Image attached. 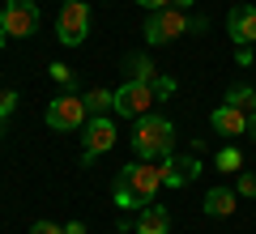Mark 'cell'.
Segmentation results:
<instances>
[{"mask_svg":"<svg viewBox=\"0 0 256 234\" xmlns=\"http://www.w3.org/2000/svg\"><path fill=\"white\" fill-rule=\"evenodd\" d=\"M158 188H162V166L128 162L116 175V205L120 209H146V205H154Z\"/></svg>","mask_w":256,"mask_h":234,"instance_id":"obj_1","label":"cell"},{"mask_svg":"<svg viewBox=\"0 0 256 234\" xmlns=\"http://www.w3.org/2000/svg\"><path fill=\"white\" fill-rule=\"evenodd\" d=\"M132 153H137V162H154V158H171L175 149V124L166 115H141L132 136H128Z\"/></svg>","mask_w":256,"mask_h":234,"instance_id":"obj_2","label":"cell"},{"mask_svg":"<svg viewBox=\"0 0 256 234\" xmlns=\"http://www.w3.org/2000/svg\"><path fill=\"white\" fill-rule=\"evenodd\" d=\"M86 124H90V111L77 98V90H64V94H56L47 102V128H56V132H77Z\"/></svg>","mask_w":256,"mask_h":234,"instance_id":"obj_3","label":"cell"},{"mask_svg":"<svg viewBox=\"0 0 256 234\" xmlns=\"http://www.w3.org/2000/svg\"><path fill=\"white\" fill-rule=\"evenodd\" d=\"M141 30H146V43L150 47L175 43L180 34H188V13L175 9V4H171V9H158V13H150V17H146V26H141Z\"/></svg>","mask_w":256,"mask_h":234,"instance_id":"obj_4","label":"cell"},{"mask_svg":"<svg viewBox=\"0 0 256 234\" xmlns=\"http://www.w3.org/2000/svg\"><path fill=\"white\" fill-rule=\"evenodd\" d=\"M56 34H60L64 47L86 43V38H90V4H82V0H64L60 17H56Z\"/></svg>","mask_w":256,"mask_h":234,"instance_id":"obj_5","label":"cell"},{"mask_svg":"<svg viewBox=\"0 0 256 234\" xmlns=\"http://www.w3.org/2000/svg\"><path fill=\"white\" fill-rule=\"evenodd\" d=\"M154 85H146V81H124L116 90V102H111V111L116 115H124V119H141V115H150V107H154Z\"/></svg>","mask_w":256,"mask_h":234,"instance_id":"obj_6","label":"cell"},{"mask_svg":"<svg viewBox=\"0 0 256 234\" xmlns=\"http://www.w3.org/2000/svg\"><path fill=\"white\" fill-rule=\"evenodd\" d=\"M116 149V124L111 115H90V124L82 128V162L90 166L98 153H111Z\"/></svg>","mask_w":256,"mask_h":234,"instance_id":"obj_7","label":"cell"},{"mask_svg":"<svg viewBox=\"0 0 256 234\" xmlns=\"http://www.w3.org/2000/svg\"><path fill=\"white\" fill-rule=\"evenodd\" d=\"M0 30L9 38H30L38 30V4L34 0H9L0 13Z\"/></svg>","mask_w":256,"mask_h":234,"instance_id":"obj_8","label":"cell"},{"mask_svg":"<svg viewBox=\"0 0 256 234\" xmlns=\"http://www.w3.org/2000/svg\"><path fill=\"white\" fill-rule=\"evenodd\" d=\"M226 34L235 47H256V4H235L226 13Z\"/></svg>","mask_w":256,"mask_h":234,"instance_id":"obj_9","label":"cell"},{"mask_svg":"<svg viewBox=\"0 0 256 234\" xmlns=\"http://www.w3.org/2000/svg\"><path fill=\"white\" fill-rule=\"evenodd\" d=\"M201 175V162L196 158H162V188H188L192 179Z\"/></svg>","mask_w":256,"mask_h":234,"instance_id":"obj_10","label":"cell"},{"mask_svg":"<svg viewBox=\"0 0 256 234\" xmlns=\"http://www.w3.org/2000/svg\"><path fill=\"white\" fill-rule=\"evenodd\" d=\"M210 128H214L218 136H226V141H235V136H244V132H248V115L222 102V107H214V111H210Z\"/></svg>","mask_w":256,"mask_h":234,"instance_id":"obj_11","label":"cell"},{"mask_svg":"<svg viewBox=\"0 0 256 234\" xmlns=\"http://www.w3.org/2000/svg\"><path fill=\"white\" fill-rule=\"evenodd\" d=\"M235 205H239V192L235 188H214V192H205V217H230L235 213Z\"/></svg>","mask_w":256,"mask_h":234,"instance_id":"obj_12","label":"cell"},{"mask_svg":"<svg viewBox=\"0 0 256 234\" xmlns=\"http://www.w3.org/2000/svg\"><path fill=\"white\" fill-rule=\"evenodd\" d=\"M171 230V213L162 205H146L137 213V234H166Z\"/></svg>","mask_w":256,"mask_h":234,"instance_id":"obj_13","label":"cell"},{"mask_svg":"<svg viewBox=\"0 0 256 234\" xmlns=\"http://www.w3.org/2000/svg\"><path fill=\"white\" fill-rule=\"evenodd\" d=\"M128 81H146V85H154V77H158V68H154V60L150 55H128Z\"/></svg>","mask_w":256,"mask_h":234,"instance_id":"obj_14","label":"cell"},{"mask_svg":"<svg viewBox=\"0 0 256 234\" xmlns=\"http://www.w3.org/2000/svg\"><path fill=\"white\" fill-rule=\"evenodd\" d=\"M226 107L252 115V111H256V90H252V85H230V90H226Z\"/></svg>","mask_w":256,"mask_h":234,"instance_id":"obj_15","label":"cell"},{"mask_svg":"<svg viewBox=\"0 0 256 234\" xmlns=\"http://www.w3.org/2000/svg\"><path fill=\"white\" fill-rule=\"evenodd\" d=\"M82 102L90 115H107L111 102H116V90H90V94H82Z\"/></svg>","mask_w":256,"mask_h":234,"instance_id":"obj_16","label":"cell"},{"mask_svg":"<svg viewBox=\"0 0 256 234\" xmlns=\"http://www.w3.org/2000/svg\"><path fill=\"white\" fill-rule=\"evenodd\" d=\"M214 166H218V171H239V166H244V153H239L235 145H226V149L214 158Z\"/></svg>","mask_w":256,"mask_h":234,"instance_id":"obj_17","label":"cell"},{"mask_svg":"<svg viewBox=\"0 0 256 234\" xmlns=\"http://www.w3.org/2000/svg\"><path fill=\"white\" fill-rule=\"evenodd\" d=\"M171 94H175V77H162V72H158V77H154V98L166 102Z\"/></svg>","mask_w":256,"mask_h":234,"instance_id":"obj_18","label":"cell"},{"mask_svg":"<svg viewBox=\"0 0 256 234\" xmlns=\"http://www.w3.org/2000/svg\"><path fill=\"white\" fill-rule=\"evenodd\" d=\"M235 192L252 200V196H256V175H252V171H244V175H239V183H235Z\"/></svg>","mask_w":256,"mask_h":234,"instance_id":"obj_19","label":"cell"},{"mask_svg":"<svg viewBox=\"0 0 256 234\" xmlns=\"http://www.w3.org/2000/svg\"><path fill=\"white\" fill-rule=\"evenodd\" d=\"M13 111H18V94H13V90H9V94H0V119H9Z\"/></svg>","mask_w":256,"mask_h":234,"instance_id":"obj_20","label":"cell"},{"mask_svg":"<svg viewBox=\"0 0 256 234\" xmlns=\"http://www.w3.org/2000/svg\"><path fill=\"white\" fill-rule=\"evenodd\" d=\"M30 234H64V226H56V222H34V226H30Z\"/></svg>","mask_w":256,"mask_h":234,"instance_id":"obj_21","label":"cell"},{"mask_svg":"<svg viewBox=\"0 0 256 234\" xmlns=\"http://www.w3.org/2000/svg\"><path fill=\"white\" fill-rule=\"evenodd\" d=\"M52 77H56L60 85H73V72L64 68V64H52Z\"/></svg>","mask_w":256,"mask_h":234,"instance_id":"obj_22","label":"cell"},{"mask_svg":"<svg viewBox=\"0 0 256 234\" xmlns=\"http://www.w3.org/2000/svg\"><path fill=\"white\" fill-rule=\"evenodd\" d=\"M137 4H141V9H150V13H158V9H171L175 0H137Z\"/></svg>","mask_w":256,"mask_h":234,"instance_id":"obj_23","label":"cell"},{"mask_svg":"<svg viewBox=\"0 0 256 234\" xmlns=\"http://www.w3.org/2000/svg\"><path fill=\"white\" fill-rule=\"evenodd\" d=\"M235 60H239V64H256V47H239Z\"/></svg>","mask_w":256,"mask_h":234,"instance_id":"obj_24","label":"cell"},{"mask_svg":"<svg viewBox=\"0 0 256 234\" xmlns=\"http://www.w3.org/2000/svg\"><path fill=\"white\" fill-rule=\"evenodd\" d=\"M205 26H210L205 17H188V34H205Z\"/></svg>","mask_w":256,"mask_h":234,"instance_id":"obj_25","label":"cell"},{"mask_svg":"<svg viewBox=\"0 0 256 234\" xmlns=\"http://www.w3.org/2000/svg\"><path fill=\"white\" fill-rule=\"evenodd\" d=\"M64 234H86V222H68V226H64Z\"/></svg>","mask_w":256,"mask_h":234,"instance_id":"obj_26","label":"cell"},{"mask_svg":"<svg viewBox=\"0 0 256 234\" xmlns=\"http://www.w3.org/2000/svg\"><path fill=\"white\" fill-rule=\"evenodd\" d=\"M248 136H252V141H256V111H252V115H248Z\"/></svg>","mask_w":256,"mask_h":234,"instance_id":"obj_27","label":"cell"},{"mask_svg":"<svg viewBox=\"0 0 256 234\" xmlns=\"http://www.w3.org/2000/svg\"><path fill=\"white\" fill-rule=\"evenodd\" d=\"M188 4H196V0H175V9H188Z\"/></svg>","mask_w":256,"mask_h":234,"instance_id":"obj_28","label":"cell"},{"mask_svg":"<svg viewBox=\"0 0 256 234\" xmlns=\"http://www.w3.org/2000/svg\"><path fill=\"white\" fill-rule=\"evenodd\" d=\"M4 38H9V34H4V30H0V43H4Z\"/></svg>","mask_w":256,"mask_h":234,"instance_id":"obj_29","label":"cell"},{"mask_svg":"<svg viewBox=\"0 0 256 234\" xmlns=\"http://www.w3.org/2000/svg\"><path fill=\"white\" fill-rule=\"evenodd\" d=\"M0 13H4V4H0Z\"/></svg>","mask_w":256,"mask_h":234,"instance_id":"obj_30","label":"cell"}]
</instances>
